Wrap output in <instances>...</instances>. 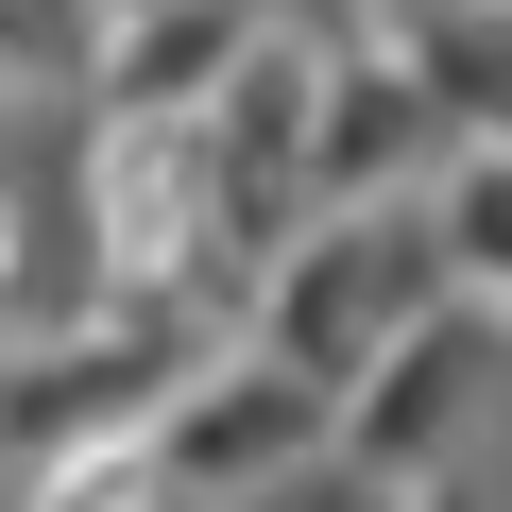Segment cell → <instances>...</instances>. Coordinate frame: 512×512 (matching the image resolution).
<instances>
[{
	"label": "cell",
	"mask_w": 512,
	"mask_h": 512,
	"mask_svg": "<svg viewBox=\"0 0 512 512\" xmlns=\"http://www.w3.org/2000/svg\"><path fill=\"white\" fill-rule=\"evenodd\" d=\"M512 427V325H478V308H427L359 393H342V427H325V461L342 478H376L393 512L410 495H444V478H478V444Z\"/></svg>",
	"instance_id": "obj_1"
},
{
	"label": "cell",
	"mask_w": 512,
	"mask_h": 512,
	"mask_svg": "<svg viewBox=\"0 0 512 512\" xmlns=\"http://www.w3.org/2000/svg\"><path fill=\"white\" fill-rule=\"evenodd\" d=\"M325 393L308 376H274V359H256V342H205L171 393H154V478H171V512H256V495H274V478H308L325 461Z\"/></svg>",
	"instance_id": "obj_2"
},
{
	"label": "cell",
	"mask_w": 512,
	"mask_h": 512,
	"mask_svg": "<svg viewBox=\"0 0 512 512\" xmlns=\"http://www.w3.org/2000/svg\"><path fill=\"white\" fill-rule=\"evenodd\" d=\"M427 256H444V308L512 325V154H444V188H427Z\"/></svg>",
	"instance_id": "obj_3"
}]
</instances>
